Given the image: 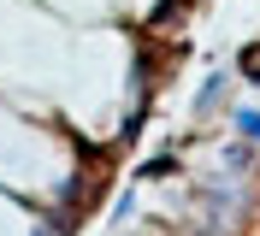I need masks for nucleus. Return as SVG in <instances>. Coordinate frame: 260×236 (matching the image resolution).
Returning a JSON list of instances; mask_svg holds the SVG:
<instances>
[{
	"label": "nucleus",
	"instance_id": "f257e3e1",
	"mask_svg": "<svg viewBox=\"0 0 260 236\" xmlns=\"http://www.w3.org/2000/svg\"><path fill=\"white\" fill-rule=\"evenodd\" d=\"M219 94H225V77H213L207 89H201V112H207V107H219Z\"/></svg>",
	"mask_w": 260,
	"mask_h": 236
},
{
	"label": "nucleus",
	"instance_id": "f03ea898",
	"mask_svg": "<svg viewBox=\"0 0 260 236\" xmlns=\"http://www.w3.org/2000/svg\"><path fill=\"white\" fill-rule=\"evenodd\" d=\"M237 130H243L248 142H260V112H243V118H237Z\"/></svg>",
	"mask_w": 260,
	"mask_h": 236
}]
</instances>
